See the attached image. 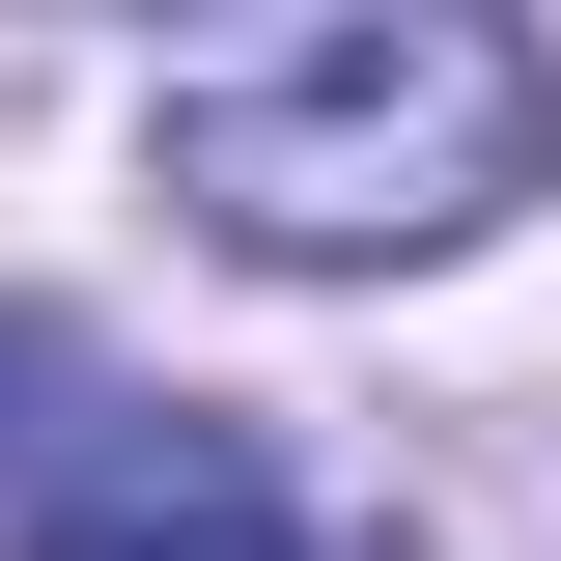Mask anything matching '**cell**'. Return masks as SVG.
I'll use <instances>...</instances> for the list:
<instances>
[{
	"mask_svg": "<svg viewBox=\"0 0 561 561\" xmlns=\"http://www.w3.org/2000/svg\"><path fill=\"white\" fill-rule=\"evenodd\" d=\"M280 561H309V534H280Z\"/></svg>",
	"mask_w": 561,
	"mask_h": 561,
	"instance_id": "obj_4",
	"label": "cell"
},
{
	"mask_svg": "<svg viewBox=\"0 0 561 561\" xmlns=\"http://www.w3.org/2000/svg\"><path fill=\"white\" fill-rule=\"evenodd\" d=\"M0 393H57V337H28V309H0ZM28 449H57V421H0V478H28Z\"/></svg>",
	"mask_w": 561,
	"mask_h": 561,
	"instance_id": "obj_3",
	"label": "cell"
},
{
	"mask_svg": "<svg viewBox=\"0 0 561 561\" xmlns=\"http://www.w3.org/2000/svg\"><path fill=\"white\" fill-rule=\"evenodd\" d=\"M0 561H280V449L225 393H113V421L28 449V534Z\"/></svg>",
	"mask_w": 561,
	"mask_h": 561,
	"instance_id": "obj_2",
	"label": "cell"
},
{
	"mask_svg": "<svg viewBox=\"0 0 561 561\" xmlns=\"http://www.w3.org/2000/svg\"><path fill=\"white\" fill-rule=\"evenodd\" d=\"M140 197L253 280H393V253H478L505 197H561V57L505 0H309L280 57H197Z\"/></svg>",
	"mask_w": 561,
	"mask_h": 561,
	"instance_id": "obj_1",
	"label": "cell"
}]
</instances>
